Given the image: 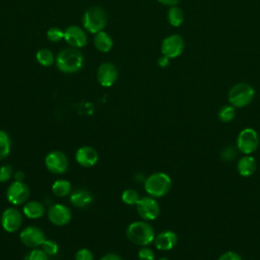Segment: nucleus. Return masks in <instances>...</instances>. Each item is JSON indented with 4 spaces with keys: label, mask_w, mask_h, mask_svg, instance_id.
Instances as JSON below:
<instances>
[{
    "label": "nucleus",
    "mask_w": 260,
    "mask_h": 260,
    "mask_svg": "<svg viewBox=\"0 0 260 260\" xmlns=\"http://www.w3.org/2000/svg\"><path fill=\"white\" fill-rule=\"evenodd\" d=\"M172 187V179L171 177L162 172H157L151 174L144 181V189L146 193L153 197L159 198L169 193Z\"/></svg>",
    "instance_id": "nucleus-2"
},
{
    "label": "nucleus",
    "mask_w": 260,
    "mask_h": 260,
    "mask_svg": "<svg viewBox=\"0 0 260 260\" xmlns=\"http://www.w3.org/2000/svg\"><path fill=\"white\" fill-rule=\"evenodd\" d=\"M92 201L91 194L83 189H78L71 193L70 202L73 206L78 208H84L88 206Z\"/></svg>",
    "instance_id": "nucleus-19"
},
{
    "label": "nucleus",
    "mask_w": 260,
    "mask_h": 260,
    "mask_svg": "<svg viewBox=\"0 0 260 260\" xmlns=\"http://www.w3.org/2000/svg\"><path fill=\"white\" fill-rule=\"evenodd\" d=\"M22 217L20 212L13 207L6 208L1 216V224L2 228L7 233H14L16 232L21 225Z\"/></svg>",
    "instance_id": "nucleus-12"
},
{
    "label": "nucleus",
    "mask_w": 260,
    "mask_h": 260,
    "mask_svg": "<svg viewBox=\"0 0 260 260\" xmlns=\"http://www.w3.org/2000/svg\"><path fill=\"white\" fill-rule=\"evenodd\" d=\"M52 191L57 197H65L70 193L71 185L69 181L60 179L55 181V183L52 185Z\"/></svg>",
    "instance_id": "nucleus-22"
},
{
    "label": "nucleus",
    "mask_w": 260,
    "mask_h": 260,
    "mask_svg": "<svg viewBox=\"0 0 260 260\" xmlns=\"http://www.w3.org/2000/svg\"><path fill=\"white\" fill-rule=\"evenodd\" d=\"M184 50V40L178 35L166 38L161 44V52L168 58H175L181 55Z\"/></svg>",
    "instance_id": "nucleus-11"
},
{
    "label": "nucleus",
    "mask_w": 260,
    "mask_h": 260,
    "mask_svg": "<svg viewBox=\"0 0 260 260\" xmlns=\"http://www.w3.org/2000/svg\"><path fill=\"white\" fill-rule=\"evenodd\" d=\"M255 90L248 83H238L229 92V102L235 108L248 106L254 99Z\"/></svg>",
    "instance_id": "nucleus-4"
},
{
    "label": "nucleus",
    "mask_w": 260,
    "mask_h": 260,
    "mask_svg": "<svg viewBox=\"0 0 260 260\" xmlns=\"http://www.w3.org/2000/svg\"><path fill=\"white\" fill-rule=\"evenodd\" d=\"M169 59H170V58H168V57H166V56H162V57H160V58L158 59L157 63H158V65H159L160 67H167V66L169 65Z\"/></svg>",
    "instance_id": "nucleus-37"
},
{
    "label": "nucleus",
    "mask_w": 260,
    "mask_h": 260,
    "mask_svg": "<svg viewBox=\"0 0 260 260\" xmlns=\"http://www.w3.org/2000/svg\"><path fill=\"white\" fill-rule=\"evenodd\" d=\"M14 179L15 181H18V182H22L23 179H24V175L22 172H17L15 175H14Z\"/></svg>",
    "instance_id": "nucleus-39"
},
{
    "label": "nucleus",
    "mask_w": 260,
    "mask_h": 260,
    "mask_svg": "<svg viewBox=\"0 0 260 260\" xmlns=\"http://www.w3.org/2000/svg\"><path fill=\"white\" fill-rule=\"evenodd\" d=\"M256 168H257V162H256L255 158L253 156H251L250 154H246L245 156L241 157L237 164L238 173L242 177L252 176L255 173Z\"/></svg>",
    "instance_id": "nucleus-18"
},
{
    "label": "nucleus",
    "mask_w": 260,
    "mask_h": 260,
    "mask_svg": "<svg viewBox=\"0 0 260 260\" xmlns=\"http://www.w3.org/2000/svg\"><path fill=\"white\" fill-rule=\"evenodd\" d=\"M237 150L238 148L233 145H228L220 151V157L223 161H233L235 157L237 156Z\"/></svg>",
    "instance_id": "nucleus-28"
},
{
    "label": "nucleus",
    "mask_w": 260,
    "mask_h": 260,
    "mask_svg": "<svg viewBox=\"0 0 260 260\" xmlns=\"http://www.w3.org/2000/svg\"><path fill=\"white\" fill-rule=\"evenodd\" d=\"M45 165L53 174H64L68 169V158L63 152L54 150L46 155Z\"/></svg>",
    "instance_id": "nucleus-8"
},
{
    "label": "nucleus",
    "mask_w": 260,
    "mask_h": 260,
    "mask_svg": "<svg viewBox=\"0 0 260 260\" xmlns=\"http://www.w3.org/2000/svg\"><path fill=\"white\" fill-rule=\"evenodd\" d=\"M29 196V189L23 182L15 181L9 185L6 191L7 200L14 205L22 204Z\"/></svg>",
    "instance_id": "nucleus-9"
},
{
    "label": "nucleus",
    "mask_w": 260,
    "mask_h": 260,
    "mask_svg": "<svg viewBox=\"0 0 260 260\" xmlns=\"http://www.w3.org/2000/svg\"><path fill=\"white\" fill-rule=\"evenodd\" d=\"M56 64L58 69L62 72L74 73L81 69L83 64V56L77 49L68 48L58 54Z\"/></svg>",
    "instance_id": "nucleus-3"
},
{
    "label": "nucleus",
    "mask_w": 260,
    "mask_h": 260,
    "mask_svg": "<svg viewBox=\"0 0 260 260\" xmlns=\"http://www.w3.org/2000/svg\"><path fill=\"white\" fill-rule=\"evenodd\" d=\"M82 22L86 30L91 34H96L106 26L107 14L105 10L99 6L89 7L83 14Z\"/></svg>",
    "instance_id": "nucleus-5"
},
{
    "label": "nucleus",
    "mask_w": 260,
    "mask_h": 260,
    "mask_svg": "<svg viewBox=\"0 0 260 260\" xmlns=\"http://www.w3.org/2000/svg\"><path fill=\"white\" fill-rule=\"evenodd\" d=\"M75 158L81 167L90 168L96 164L99 159V154L93 147L82 146L77 149L75 153Z\"/></svg>",
    "instance_id": "nucleus-16"
},
{
    "label": "nucleus",
    "mask_w": 260,
    "mask_h": 260,
    "mask_svg": "<svg viewBox=\"0 0 260 260\" xmlns=\"http://www.w3.org/2000/svg\"><path fill=\"white\" fill-rule=\"evenodd\" d=\"M101 260H123V259L119 255H117V254L110 253V254H107V255L103 256L101 258Z\"/></svg>",
    "instance_id": "nucleus-36"
},
{
    "label": "nucleus",
    "mask_w": 260,
    "mask_h": 260,
    "mask_svg": "<svg viewBox=\"0 0 260 260\" xmlns=\"http://www.w3.org/2000/svg\"><path fill=\"white\" fill-rule=\"evenodd\" d=\"M48 218L55 225H65L71 219V211L63 204H54L48 210Z\"/></svg>",
    "instance_id": "nucleus-13"
},
{
    "label": "nucleus",
    "mask_w": 260,
    "mask_h": 260,
    "mask_svg": "<svg viewBox=\"0 0 260 260\" xmlns=\"http://www.w3.org/2000/svg\"><path fill=\"white\" fill-rule=\"evenodd\" d=\"M64 39L70 46L74 48H81L87 43L85 32L76 25H70L64 30Z\"/></svg>",
    "instance_id": "nucleus-15"
},
{
    "label": "nucleus",
    "mask_w": 260,
    "mask_h": 260,
    "mask_svg": "<svg viewBox=\"0 0 260 260\" xmlns=\"http://www.w3.org/2000/svg\"><path fill=\"white\" fill-rule=\"evenodd\" d=\"M168 19L174 26H179L184 20V13L179 7H172L168 12Z\"/></svg>",
    "instance_id": "nucleus-24"
},
{
    "label": "nucleus",
    "mask_w": 260,
    "mask_h": 260,
    "mask_svg": "<svg viewBox=\"0 0 260 260\" xmlns=\"http://www.w3.org/2000/svg\"><path fill=\"white\" fill-rule=\"evenodd\" d=\"M37 60L43 66H51L54 62V55L49 49H40L37 52Z\"/></svg>",
    "instance_id": "nucleus-25"
},
{
    "label": "nucleus",
    "mask_w": 260,
    "mask_h": 260,
    "mask_svg": "<svg viewBox=\"0 0 260 260\" xmlns=\"http://www.w3.org/2000/svg\"><path fill=\"white\" fill-rule=\"evenodd\" d=\"M23 260H49V256L42 249H32L25 255Z\"/></svg>",
    "instance_id": "nucleus-30"
},
{
    "label": "nucleus",
    "mask_w": 260,
    "mask_h": 260,
    "mask_svg": "<svg viewBox=\"0 0 260 260\" xmlns=\"http://www.w3.org/2000/svg\"><path fill=\"white\" fill-rule=\"evenodd\" d=\"M126 236L130 242L138 246H147L154 241V230L146 221L131 222L126 229Z\"/></svg>",
    "instance_id": "nucleus-1"
},
{
    "label": "nucleus",
    "mask_w": 260,
    "mask_h": 260,
    "mask_svg": "<svg viewBox=\"0 0 260 260\" xmlns=\"http://www.w3.org/2000/svg\"><path fill=\"white\" fill-rule=\"evenodd\" d=\"M19 239L22 244L28 248L41 247L46 241L45 234L37 226H27L22 230L19 235Z\"/></svg>",
    "instance_id": "nucleus-10"
},
{
    "label": "nucleus",
    "mask_w": 260,
    "mask_h": 260,
    "mask_svg": "<svg viewBox=\"0 0 260 260\" xmlns=\"http://www.w3.org/2000/svg\"><path fill=\"white\" fill-rule=\"evenodd\" d=\"M94 46L95 48L103 53L109 52L113 47V40L112 38L105 31L101 30L95 34L94 37Z\"/></svg>",
    "instance_id": "nucleus-21"
},
{
    "label": "nucleus",
    "mask_w": 260,
    "mask_h": 260,
    "mask_svg": "<svg viewBox=\"0 0 260 260\" xmlns=\"http://www.w3.org/2000/svg\"><path fill=\"white\" fill-rule=\"evenodd\" d=\"M217 260H243L241 255L235 251H226L222 253Z\"/></svg>",
    "instance_id": "nucleus-35"
},
{
    "label": "nucleus",
    "mask_w": 260,
    "mask_h": 260,
    "mask_svg": "<svg viewBox=\"0 0 260 260\" xmlns=\"http://www.w3.org/2000/svg\"><path fill=\"white\" fill-rule=\"evenodd\" d=\"M136 208L139 216L144 220H154L159 214V204L151 196L140 198Z\"/></svg>",
    "instance_id": "nucleus-7"
},
{
    "label": "nucleus",
    "mask_w": 260,
    "mask_h": 260,
    "mask_svg": "<svg viewBox=\"0 0 260 260\" xmlns=\"http://www.w3.org/2000/svg\"><path fill=\"white\" fill-rule=\"evenodd\" d=\"M12 177V168L9 165L0 167V183L7 182Z\"/></svg>",
    "instance_id": "nucleus-33"
},
{
    "label": "nucleus",
    "mask_w": 260,
    "mask_h": 260,
    "mask_svg": "<svg viewBox=\"0 0 260 260\" xmlns=\"http://www.w3.org/2000/svg\"><path fill=\"white\" fill-rule=\"evenodd\" d=\"M11 141L6 132L0 130V160L4 159L10 152Z\"/></svg>",
    "instance_id": "nucleus-23"
},
{
    "label": "nucleus",
    "mask_w": 260,
    "mask_h": 260,
    "mask_svg": "<svg viewBox=\"0 0 260 260\" xmlns=\"http://www.w3.org/2000/svg\"><path fill=\"white\" fill-rule=\"evenodd\" d=\"M121 198H122V201L127 205H136L140 199L139 194L133 189L124 190Z\"/></svg>",
    "instance_id": "nucleus-27"
},
{
    "label": "nucleus",
    "mask_w": 260,
    "mask_h": 260,
    "mask_svg": "<svg viewBox=\"0 0 260 260\" xmlns=\"http://www.w3.org/2000/svg\"><path fill=\"white\" fill-rule=\"evenodd\" d=\"M45 206L39 201H29L23 206V213L26 217L36 219L44 215Z\"/></svg>",
    "instance_id": "nucleus-20"
},
{
    "label": "nucleus",
    "mask_w": 260,
    "mask_h": 260,
    "mask_svg": "<svg viewBox=\"0 0 260 260\" xmlns=\"http://www.w3.org/2000/svg\"><path fill=\"white\" fill-rule=\"evenodd\" d=\"M260 138L253 128H244L237 137V148L244 154H251L258 148Z\"/></svg>",
    "instance_id": "nucleus-6"
},
{
    "label": "nucleus",
    "mask_w": 260,
    "mask_h": 260,
    "mask_svg": "<svg viewBox=\"0 0 260 260\" xmlns=\"http://www.w3.org/2000/svg\"><path fill=\"white\" fill-rule=\"evenodd\" d=\"M47 38L51 42H59L62 38H64V31H62L58 27H51L47 31Z\"/></svg>",
    "instance_id": "nucleus-31"
},
{
    "label": "nucleus",
    "mask_w": 260,
    "mask_h": 260,
    "mask_svg": "<svg viewBox=\"0 0 260 260\" xmlns=\"http://www.w3.org/2000/svg\"><path fill=\"white\" fill-rule=\"evenodd\" d=\"M178 243V235L173 231H164L154 238V245L160 251H170Z\"/></svg>",
    "instance_id": "nucleus-17"
},
{
    "label": "nucleus",
    "mask_w": 260,
    "mask_h": 260,
    "mask_svg": "<svg viewBox=\"0 0 260 260\" xmlns=\"http://www.w3.org/2000/svg\"><path fill=\"white\" fill-rule=\"evenodd\" d=\"M217 116H218V119L223 123H229V122L233 121L236 116L235 107H233L232 105L231 106L226 105V106L221 107L217 113Z\"/></svg>",
    "instance_id": "nucleus-26"
},
{
    "label": "nucleus",
    "mask_w": 260,
    "mask_h": 260,
    "mask_svg": "<svg viewBox=\"0 0 260 260\" xmlns=\"http://www.w3.org/2000/svg\"><path fill=\"white\" fill-rule=\"evenodd\" d=\"M159 260H169V259L168 258H160Z\"/></svg>",
    "instance_id": "nucleus-40"
},
{
    "label": "nucleus",
    "mask_w": 260,
    "mask_h": 260,
    "mask_svg": "<svg viewBox=\"0 0 260 260\" xmlns=\"http://www.w3.org/2000/svg\"><path fill=\"white\" fill-rule=\"evenodd\" d=\"M75 260H93V254L90 250L82 248L75 254Z\"/></svg>",
    "instance_id": "nucleus-34"
},
{
    "label": "nucleus",
    "mask_w": 260,
    "mask_h": 260,
    "mask_svg": "<svg viewBox=\"0 0 260 260\" xmlns=\"http://www.w3.org/2000/svg\"><path fill=\"white\" fill-rule=\"evenodd\" d=\"M98 80L105 87L112 86L118 77V70L114 64L110 62L103 63L98 69Z\"/></svg>",
    "instance_id": "nucleus-14"
},
{
    "label": "nucleus",
    "mask_w": 260,
    "mask_h": 260,
    "mask_svg": "<svg viewBox=\"0 0 260 260\" xmlns=\"http://www.w3.org/2000/svg\"><path fill=\"white\" fill-rule=\"evenodd\" d=\"M158 1L165 5H176L177 3H179L180 0H158Z\"/></svg>",
    "instance_id": "nucleus-38"
},
{
    "label": "nucleus",
    "mask_w": 260,
    "mask_h": 260,
    "mask_svg": "<svg viewBox=\"0 0 260 260\" xmlns=\"http://www.w3.org/2000/svg\"><path fill=\"white\" fill-rule=\"evenodd\" d=\"M138 259L139 260H155V254L150 248H147L146 246H144L138 251Z\"/></svg>",
    "instance_id": "nucleus-32"
},
{
    "label": "nucleus",
    "mask_w": 260,
    "mask_h": 260,
    "mask_svg": "<svg viewBox=\"0 0 260 260\" xmlns=\"http://www.w3.org/2000/svg\"><path fill=\"white\" fill-rule=\"evenodd\" d=\"M42 250L48 255V256H54L58 253L59 247L58 244L52 240H46L43 245L41 246Z\"/></svg>",
    "instance_id": "nucleus-29"
}]
</instances>
